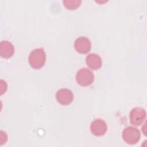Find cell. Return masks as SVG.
<instances>
[{
	"mask_svg": "<svg viewBox=\"0 0 147 147\" xmlns=\"http://www.w3.org/2000/svg\"><path fill=\"white\" fill-rule=\"evenodd\" d=\"M74 46L77 52L80 53H86L91 49V42L88 38L80 37L75 40Z\"/></svg>",
	"mask_w": 147,
	"mask_h": 147,
	"instance_id": "cell-7",
	"label": "cell"
},
{
	"mask_svg": "<svg viewBox=\"0 0 147 147\" xmlns=\"http://www.w3.org/2000/svg\"><path fill=\"white\" fill-rule=\"evenodd\" d=\"M76 80L79 84L82 86H88L94 80V75L91 71L87 68L79 69L76 75Z\"/></svg>",
	"mask_w": 147,
	"mask_h": 147,
	"instance_id": "cell-2",
	"label": "cell"
},
{
	"mask_svg": "<svg viewBox=\"0 0 147 147\" xmlns=\"http://www.w3.org/2000/svg\"><path fill=\"white\" fill-rule=\"evenodd\" d=\"M56 99L62 105H68L73 100V94L71 90L67 88H61L56 93Z\"/></svg>",
	"mask_w": 147,
	"mask_h": 147,
	"instance_id": "cell-5",
	"label": "cell"
},
{
	"mask_svg": "<svg viewBox=\"0 0 147 147\" xmlns=\"http://www.w3.org/2000/svg\"><path fill=\"white\" fill-rule=\"evenodd\" d=\"M87 65L92 69H98L102 65V60L100 57L95 53H91L86 57Z\"/></svg>",
	"mask_w": 147,
	"mask_h": 147,
	"instance_id": "cell-9",
	"label": "cell"
},
{
	"mask_svg": "<svg viewBox=\"0 0 147 147\" xmlns=\"http://www.w3.org/2000/svg\"><path fill=\"white\" fill-rule=\"evenodd\" d=\"M64 5L66 8L70 10H74L78 7L81 3V1L79 0H66L63 1Z\"/></svg>",
	"mask_w": 147,
	"mask_h": 147,
	"instance_id": "cell-10",
	"label": "cell"
},
{
	"mask_svg": "<svg viewBox=\"0 0 147 147\" xmlns=\"http://www.w3.org/2000/svg\"><path fill=\"white\" fill-rule=\"evenodd\" d=\"M46 60V55L42 48L33 49L30 53L29 63L30 65L34 69H40L44 66Z\"/></svg>",
	"mask_w": 147,
	"mask_h": 147,
	"instance_id": "cell-1",
	"label": "cell"
},
{
	"mask_svg": "<svg viewBox=\"0 0 147 147\" xmlns=\"http://www.w3.org/2000/svg\"><path fill=\"white\" fill-rule=\"evenodd\" d=\"M146 117L145 110L140 107L133 109L130 114V122L134 125H140Z\"/></svg>",
	"mask_w": 147,
	"mask_h": 147,
	"instance_id": "cell-6",
	"label": "cell"
},
{
	"mask_svg": "<svg viewBox=\"0 0 147 147\" xmlns=\"http://www.w3.org/2000/svg\"><path fill=\"white\" fill-rule=\"evenodd\" d=\"M14 52V48L11 42L2 41L0 43V55L3 58H10Z\"/></svg>",
	"mask_w": 147,
	"mask_h": 147,
	"instance_id": "cell-8",
	"label": "cell"
},
{
	"mask_svg": "<svg viewBox=\"0 0 147 147\" xmlns=\"http://www.w3.org/2000/svg\"><path fill=\"white\" fill-rule=\"evenodd\" d=\"M140 137L139 130L132 126L126 127L122 132L123 140L129 144H136L140 140Z\"/></svg>",
	"mask_w": 147,
	"mask_h": 147,
	"instance_id": "cell-3",
	"label": "cell"
},
{
	"mask_svg": "<svg viewBox=\"0 0 147 147\" xmlns=\"http://www.w3.org/2000/svg\"><path fill=\"white\" fill-rule=\"evenodd\" d=\"M91 133L96 136L104 135L107 131V125L106 122L101 119H96L93 121L90 125Z\"/></svg>",
	"mask_w": 147,
	"mask_h": 147,
	"instance_id": "cell-4",
	"label": "cell"
}]
</instances>
